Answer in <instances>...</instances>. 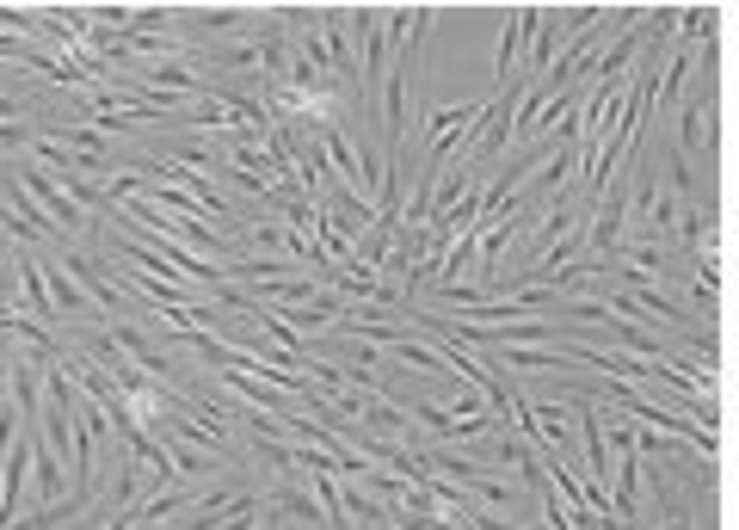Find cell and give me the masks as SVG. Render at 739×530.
Returning <instances> with one entry per match:
<instances>
[{
	"label": "cell",
	"mask_w": 739,
	"mask_h": 530,
	"mask_svg": "<svg viewBox=\"0 0 739 530\" xmlns=\"http://www.w3.org/2000/svg\"><path fill=\"white\" fill-rule=\"evenodd\" d=\"M444 413H450V420H475V413H493V408H487V395H481V389L462 383L456 395H450V408H444Z\"/></svg>",
	"instance_id": "52a82bcc"
},
{
	"label": "cell",
	"mask_w": 739,
	"mask_h": 530,
	"mask_svg": "<svg viewBox=\"0 0 739 530\" xmlns=\"http://www.w3.org/2000/svg\"><path fill=\"white\" fill-rule=\"evenodd\" d=\"M31 118V99L26 94H0V124H26Z\"/></svg>",
	"instance_id": "ba28073f"
},
{
	"label": "cell",
	"mask_w": 739,
	"mask_h": 530,
	"mask_svg": "<svg viewBox=\"0 0 739 530\" xmlns=\"http://www.w3.org/2000/svg\"><path fill=\"white\" fill-rule=\"evenodd\" d=\"M155 438H160V451H167V463H173V475H179V481H198V475H216V469H228L223 457L198 451V444H185V438H173V432H155Z\"/></svg>",
	"instance_id": "3957f363"
},
{
	"label": "cell",
	"mask_w": 739,
	"mask_h": 530,
	"mask_svg": "<svg viewBox=\"0 0 739 530\" xmlns=\"http://www.w3.org/2000/svg\"><path fill=\"white\" fill-rule=\"evenodd\" d=\"M191 26L198 31H235V26H247V7H204V13H191Z\"/></svg>",
	"instance_id": "8992f818"
},
{
	"label": "cell",
	"mask_w": 739,
	"mask_h": 530,
	"mask_svg": "<svg viewBox=\"0 0 739 530\" xmlns=\"http://www.w3.org/2000/svg\"><path fill=\"white\" fill-rule=\"evenodd\" d=\"M26 143V124H0V155H7V148H19Z\"/></svg>",
	"instance_id": "9c48e42d"
},
{
	"label": "cell",
	"mask_w": 739,
	"mask_h": 530,
	"mask_svg": "<svg viewBox=\"0 0 739 530\" xmlns=\"http://www.w3.org/2000/svg\"><path fill=\"white\" fill-rule=\"evenodd\" d=\"M536 19H542V7H512V13L500 19V43H493V94L512 87V68H518V56H524Z\"/></svg>",
	"instance_id": "7a4b0ae2"
},
{
	"label": "cell",
	"mask_w": 739,
	"mask_h": 530,
	"mask_svg": "<svg viewBox=\"0 0 739 530\" xmlns=\"http://www.w3.org/2000/svg\"><path fill=\"white\" fill-rule=\"evenodd\" d=\"M185 506H191V481H173V488H160V493H142L130 512H136V530H148V524H167Z\"/></svg>",
	"instance_id": "277c9868"
},
{
	"label": "cell",
	"mask_w": 739,
	"mask_h": 530,
	"mask_svg": "<svg viewBox=\"0 0 739 530\" xmlns=\"http://www.w3.org/2000/svg\"><path fill=\"white\" fill-rule=\"evenodd\" d=\"M13 179H19V186H26L38 204H43V216L56 223V235H62V241H87V235H92V216L80 210V204L68 198L62 186H56V173H43L38 160H19V167H13Z\"/></svg>",
	"instance_id": "6da1fadb"
},
{
	"label": "cell",
	"mask_w": 739,
	"mask_h": 530,
	"mask_svg": "<svg viewBox=\"0 0 739 530\" xmlns=\"http://www.w3.org/2000/svg\"><path fill=\"white\" fill-rule=\"evenodd\" d=\"M167 160H179V167H191V173H210L216 167V136H191V143H173V155Z\"/></svg>",
	"instance_id": "5b68a950"
}]
</instances>
